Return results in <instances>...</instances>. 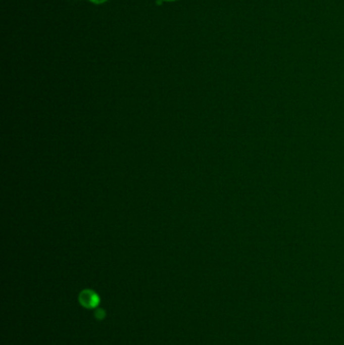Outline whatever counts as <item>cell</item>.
Instances as JSON below:
<instances>
[{"label":"cell","instance_id":"3","mask_svg":"<svg viewBox=\"0 0 344 345\" xmlns=\"http://www.w3.org/2000/svg\"><path fill=\"white\" fill-rule=\"evenodd\" d=\"M90 1L93 2V3H95V4H102V3L106 2L107 0H90Z\"/></svg>","mask_w":344,"mask_h":345},{"label":"cell","instance_id":"4","mask_svg":"<svg viewBox=\"0 0 344 345\" xmlns=\"http://www.w3.org/2000/svg\"><path fill=\"white\" fill-rule=\"evenodd\" d=\"M163 1V0H162ZM164 1H176V0H164Z\"/></svg>","mask_w":344,"mask_h":345},{"label":"cell","instance_id":"1","mask_svg":"<svg viewBox=\"0 0 344 345\" xmlns=\"http://www.w3.org/2000/svg\"><path fill=\"white\" fill-rule=\"evenodd\" d=\"M79 302L84 308L94 309L99 305L100 298L98 294L93 290L86 289L79 294Z\"/></svg>","mask_w":344,"mask_h":345},{"label":"cell","instance_id":"2","mask_svg":"<svg viewBox=\"0 0 344 345\" xmlns=\"http://www.w3.org/2000/svg\"><path fill=\"white\" fill-rule=\"evenodd\" d=\"M95 317H96V319H98V320H102V319L105 317V311L102 310V309L97 310L96 313H95Z\"/></svg>","mask_w":344,"mask_h":345}]
</instances>
